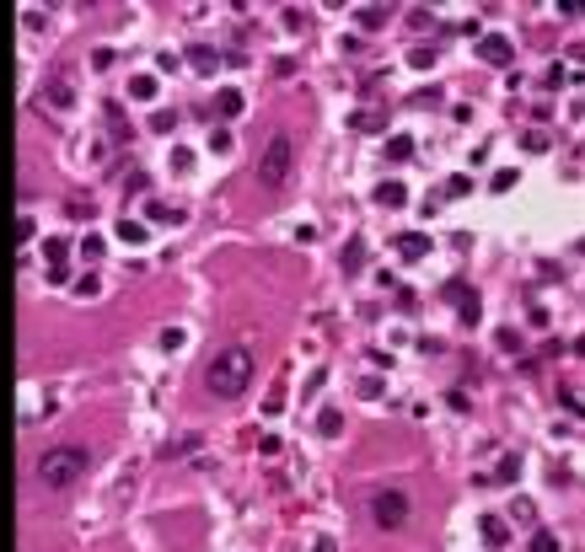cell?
I'll use <instances>...</instances> for the list:
<instances>
[{
    "label": "cell",
    "instance_id": "obj_1",
    "mask_svg": "<svg viewBox=\"0 0 585 552\" xmlns=\"http://www.w3.org/2000/svg\"><path fill=\"white\" fill-rule=\"evenodd\" d=\"M247 381H253V354H247V348H220L215 360H209V370H204V386L215 397H242Z\"/></svg>",
    "mask_w": 585,
    "mask_h": 552
},
{
    "label": "cell",
    "instance_id": "obj_2",
    "mask_svg": "<svg viewBox=\"0 0 585 552\" xmlns=\"http://www.w3.org/2000/svg\"><path fill=\"white\" fill-rule=\"evenodd\" d=\"M38 478L54 482V488L81 482L86 478V451L81 445H54V451H43V456H38Z\"/></svg>",
    "mask_w": 585,
    "mask_h": 552
},
{
    "label": "cell",
    "instance_id": "obj_3",
    "mask_svg": "<svg viewBox=\"0 0 585 552\" xmlns=\"http://www.w3.org/2000/svg\"><path fill=\"white\" fill-rule=\"evenodd\" d=\"M285 172H290V140L285 134H274V140L263 145V161H258V182H285Z\"/></svg>",
    "mask_w": 585,
    "mask_h": 552
},
{
    "label": "cell",
    "instance_id": "obj_4",
    "mask_svg": "<svg viewBox=\"0 0 585 552\" xmlns=\"http://www.w3.org/2000/svg\"><path fill=\"white\" fill-rule=\"evenodd\" d=\"M371 520H376V526H403V520H408V493H398V488H381L376 499H371Z\"/></svg>",
    "mask_w": 585,
    "mask_h": 552
},
{
    "label": "cell",
    "instance_id": "obj_5",
    "mask_svg": "<svg viewBox=\"0 0 585 552\" xmlns=\"http://www.w3.org/2000/svg\"><path fill=\"white\" fill-rule=\"evenodd\" d=\"M532 552H553V536H537V541H532Z\"/></svg>",
    "mask_w": 585,
    "mask_h": 552
}]
</instances>
